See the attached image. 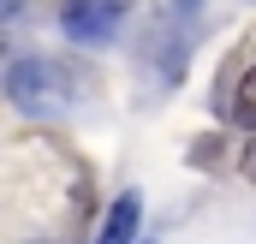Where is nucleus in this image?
Listing matches in <instances>:
<instances>
[{
	"mask_svg": "<svg viewBox=\"0 0 256 244\" xmlns=\"http://www.w3.org/2000/svg\"><path fill=\"white\" fill-rule=\"evenodd\" d=\"M6 96L24 108V114H48L66 102V72L54 60H12L6 72Z\"/></svg>",
	"mask_w": 256,
	"mask_h": 244,
	"instance_id": "1",
	"label": "nucleus"
},
{
	"mask_svg": "<svg viewBox=\"0 0 256 244\" xmlns=\"http://www.w3.org/2000/svg\"><path fill=\"white\" fill-rule=\"evenodd\" d=\"M126 18V0H66V36L72 42H108Z\"/></svg>",
	"mask_w": 256,
	"mask_h": 244,
	"instance_id": "2",
	"label": "nucleus"
},
{
	"mask_svg": "<svg viewBox=\"0 0 256 244\" xmlns=\"http://www.w3.org/2000/svg\"><path fill=\"white\" fill-rule=\"evenodd\" d=\"M131 238H137V196H114V208H108L96 244H131Z\"/></svg>",
	"mask_w": 256,
	"mask_h": 244,
	"instance_id": "3",
	"label": "nucleus"
},
{
	"mask_svg": "<svg viewBox=\"0 0 256 244\" xmlns=\"http://www.w3.org/2000/svg\"><path fill=\"white\" fill-rule=\"evenodd\" d=\"M220 108H226L232 120L244 125V131H256V66H250V72H244V78H238V96H226Z\"/></svg>",
	"mask_w": 256,
	"mask_h": 244,
	"instance_id": "4",
	"label": "nucleus"
},
{
	"mask_svg": "<svg viewBox=\"0 0 256 244\" xmlns=\"http://www.w3.org/2000/svg\"><path fill=\"white\" fill-rule=\"evenodd\" d=\"M24 12V0H0V18H18Z\"/></svg>",
	"mask_w": 256,
	"mask_h": 244,
	"instance_id": "5",
	"label": "nucleus"
},
{
	"mask_svg": "<svg viewBox=\"0 0 256 244\" xmlns=\"http://www.w3.org/2000/svg\"><path fill=\"white\" fill-rule=\"evenodd\" d=\"M244 173H250V179H256V143H250V155H244Z\"/></svg>",
	"mask_w": 256,
	"mask_h": 244,
	"instance_id": "6",
	"label": "nucleus"
}]
</instances>
